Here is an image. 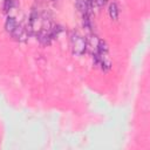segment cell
<instances>
[{
  "label": "cell",
  "instance_id": "cell-8",
  "mask_svg": "<svg viewBox=\"0 0 150 150\" xmlns=\"http://www.w3.org/2000/svg\"><path fill=\"white\" fill-rule=\"evenodd\" d=\"M90 2H91V5H94V6L102 7V6H104V5L108 2V0H90Z\"/></svg>",
  "mask_w": 150,
  "mask_h": 150
},
{
  "label": "cell",
  "instance_id": "cell-4",
  "mask_svg": "<svg viewBox=\"0 0 150 150\" xmlns=\"http://www.w3.org/2000/svg\"><path fill=\"white\" fill-rule=\"evenodd\" d=\"M18 23H16V20L14 16H8L6 19V22H5V29L8 32V33H13V30L16 28Z\"/></svg>",
  "mask_w": 150,
  "mask_h": 150
},
{
  "label": "cell",
  "instance_id": "cell-7",
  "mask_svg": "<svg viewBox=\"0 0 150 150\" xmlns=\"http://www.w3.org/2000/svg\"><path fill=\"white\" fill-rule=\"evenodd\" d=\"M108 50H109V48H108L107 42H105L104 40H100V41H98V46H97V52H96V53H98L100 55H105V54L108 53Z\"/></svg>",
  "mask_w": 150,
  "mask_h": 150
},
{
  "label": "cell",
  "instance_id": "cell-1",
  "mask_svg": "<svg viewBox=\"0 0 150 150\" xmlns=\"http://www.w3.org/2000/svg\"><path fill=\"white\" fill-rule=\"evenodd\" d=\"M71 49L74 55H82L87 50V42L86 38L81 35H74L71 39Z\"/></svg>",
  "mask_w": 150,
  "mask_h": 150
},
{
  "label": "cell",
  "instance_id": "cell-2",
  "mask_svg": "<svg viewBox=\"0 0 150 150\" xmlns=\"http://www.w3.org/2000/svg\"><path fill=\"white\" fill-rule=\"evenodd\" d=\"M12 34L19 41H26L28 39V35H29L28 32H27V29L25 27H22V26H16V28L13 30Z\"/></svg>",
  "mask_w": 150,
  "mask_h": 150
},
{
  "label": "cell",
  "instance_id": "cell-5",
  "mask_svg": "<svg viewBox=\"0 0 150 150\" xmlns=\"http://www.w3.org/2000/svg\"><path fill=\"white\" fill-rule=\"evenodd\" d=\"M108 13H109L110 19H112V20H117V18H118V6H117L116 2H111V4L109 5Z\"/></svg>",
  "mask_w": 150,
  "mask_h": 150
},
{
  "label": "cell",
  "instance_id": "cell-3",
  "mask_svg": "<svg viewBox=\"0 0 150 150\" xmlns=\"http://www.w3.org/2000/svg\"><path fill=\"white\" fill-rule=\"evenodd\" d=\"M98 41L100 39H97L96 35H91L89 36L88 39H86V42H87V48H90L91 52H97V46H98Z\"/></svg>",
  "mask_w": 150,
  "mask_h": 150
},
{
  "label": "cell",
  "instance_id": "cell-6",
  "mask_svg": "<svg viewBox=\"0 0 150 150\" xmlns=\"http://www.w3.org/2000/svg\"><path fill=\"white\" fill-rule=\"evenodd\" d=\"M75 6L82 14L88 12V0H76Z\"/></svg>",
  "mask_w": 150,
  "mask_h": 150
}]
</instances>
